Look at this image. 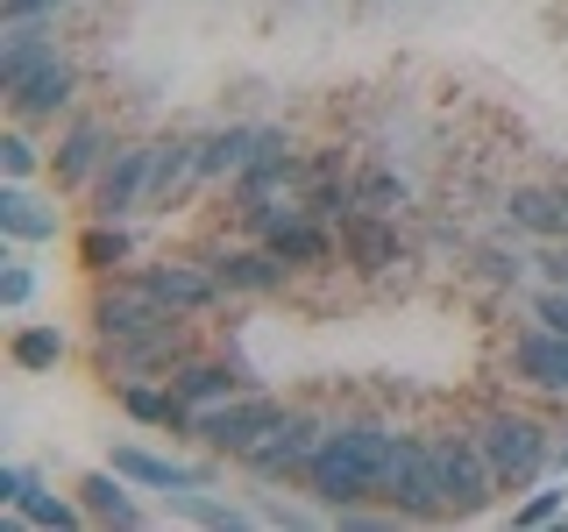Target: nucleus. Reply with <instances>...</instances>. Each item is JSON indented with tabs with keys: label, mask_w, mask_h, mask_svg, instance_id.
<instances>
[{
	"label": "nucleus",
	"mask_w": 568,
	"mask_h": 532,
	"mask_svg": "<svg viewBox=\"0 0 568 532\" xmlns=\"http://www.w3.org/2000/svg\"><path fill=\"white\" fill-rule=\"evenodd\" d=\"M114 469L129 475V483H156V490H200V483H213L206 469L164 461V454H150V448H114Z\"/></svg>",
	"instance_id": "21"
},
{
	"label": "nucleus",
	"mask_w": 568,
	"mask_h": 532,
	"mask_svg": "<svg viewBox=\"0 0 568 532\" xmlns=\"http://www.w3.org/2000/svg\"><path fill=\"white\" fill-rule=\"evenodd\" d=\"M185 177H200V142L164 135V142L150 150V206H171Z\"/></svg>",
	"instance_id": "18"
},
{
	"label": "nucleus",
	"mask_w": 568,
	"mask_h": 532,
	"mask_svg": "<svg viewBox=\"0 0 568 532\" xmlns=\"http://www.w3.org/2000/svg\"><path fill=\"white\" fill-rule=\"evenodd\" d=\"M384 454H390L384 426H334V433L313 448V461H306V483H313V497L327 511H348L355 497H377Z\"/></svg>",
	"instance_id": "1"
},
{
	"label": "nucleus",
	"mask_w": 568,
	"mask_h": 532,
	"mask_svg": "<svg viewBox=\"0 0 568 532\" xmlns=\"http://www.w3.org/2000/svg\"><path fill=\"white\" fill-rule=\"evenodd\" d=\"M561 200H568V185H561Z\"/></svg>",
	"instance_id": "38"
},
{
	"label": "nucleus",
	"mask_w": 568,
	"mask_h": 532,
	"mask_svg": "<svg viewBox=\"0 0 568 532\" xmlns=\"http://www.w3.org/2000/svg\"><path fill=\"white\" fill-rule=\"evenodd\" d=\"M71 93H79V71H71L64 58H50L43 71H36V79H22V85H14V93H8V106H14V121L29 129V121H58L64 106H71Z\"/></svg>",
	"instance_id": "10"
},
{
	"label": "nucleus",
	"mask_w": 568,
	"mask_h": 532,
	"mask_svg": "<svg viewBox=\"0 0 568 532\" xmlns=\"http://www.w3.org/2000/svg\"><path fill=\"white\" fill-rule=\"evenodd\" d=\"M171 390H178V405L206 412V405H221V398H242V377L227 362H178L171 369Z\"/></svg>",
	"instance_id": "19"
},
{
	"label": "nucleus",
	"mask_w": 568,
	"mask_h": 532,
	"mask_svg": "<svg viewBox=\"0 0 568 532\" xmlns=\"http://www.w3.org/2000/svg\"><path fill=\"white\" fill-rule=\"evenodd\" d=\"M8 355H14V369L43 377V369H58V362H64V334H58V327H14Z\"/></svg>",
	"instance_id": "24"
},
{
	"label": "nucleus",
	"mask_w": 568,
	"mask_h": 532,
	"mask_svg": "<svg viewBox=\"0 0 568 532\" xmlns=\"http://www.w3.org/2000/svg\"><path fill=\"white\" fill-rule=\"evenodd\" d=\"M532 263H540V277H547V284H568V235L547 248V256H532Z\"/></svg>",
	"instance_id": "35"
},
{
	"label": "nucleus",
	"mask_w": 568,
	"mask_h": 532,
	"mask_svg": "<svg viewBox=\"0 0 568 532\" xmlns=\"http://www.w3.org/2000/svg\"><path fill=\"white\" fill-rule=\"evenodd\" d=\"M64 0H0V14H8V29L14 22H43V14H58Z\"/></svg>",
	"instance_id": "33"
},
{
	"label": "nucleus",
	"mask_w": 568,
	"mask_h": 532,
	"mask_svg": "<svg viewBox=\"0 0 568 532\" xmlns=\"http://www.w3.org/2000/svg\"><path fill=\"white\" fill-rule=\"evenodd\" d=\"M532 319H540V327H555V334H568V284H547V291L532 298Z\"/></svg>",
	"instance_id": "30"
},
{
	"label": "nucleus",
	"mask_w": 568,
	"mask_h": 532,
	"mask_svg": "<svg viewBox=\"0 0 568 532\" xmlns=\"http://www.w3.org/2000/svg\"><path fill=\"white\" fill-rule=\"evenodd\" d=\"M434 461H440V490H448V519H484L490 497L505 490L476 433H440L434 440Z\"/></svg>",
	"instance_id": "4"
},
{
	"label": "nucleus",
	"mask_w": 568,
	"mask_h": 532,
	"mask_svg": "<svg viewBox=\"0 0 568 532\" xmlns=\"http://www.w3.org/2000/svg\"><path fill=\"white\" fill-rule=\"evenodd\" d=\"M284 270H292V263H284L277 248H227V256H213L221 291H277Z\"/></svg>",
	"instance_id": "13"
},
{
	"label": "nucleus",
	"mask_w": 568,
	"mask_h": 532,
	"mask_svg": "<svg viewBox=\"0 0 568 532\" xmlns=\"http://www.w3.org/2000/svg\"><path fill=\"white\" fill-rule=\"evenodd\" d=\"M129 483V475L114 469V461H106V469H93L79 483V504H85V519H100V525H142V511H135V497L121 490Z\"/></svg>",
	"instance_id": "17"
},
{
	"label": "nucleus",
	"mask_w": 568,
	"mask_h": 532,
	"mask_svg": "<svg viewBox=\"0 0 568 532\" xmlns=\"http://www.w3.org/2000/svg\"><path fill=\"white\" fill-rule=\"evenodd\" d=\"M277 412H284L277 398H221V405H206V412L192 419V433H200L213 454H248L277 426Z\"/></svg>",
	"instance_id": "5"
},
{
	"label": "nucleus",
	"mask_w": 568,
	"mask_h": 532,
	"mask_svg": "<svg viewBox=\"0 0 568 532\" xmlns=\"http://www.w3.org/2000/svg\"><path fill=\"white\" fill-rule=\"evenodd\" d=\"M50 58H58V50H50V35L36 29V22H14L8 43H0V93H14L22 79H36Z\"/></svg>",
	"instance_id": "20"
},
{
	"label": "nucleus",
	"mask_w": 568,
	"mask_h": 532,
	"mask_svg": "<svg viewBox=\"0 0 568 532\" xmlns=\"http://www.w3.org/2000/svg\"><path fill=\"white\" fill-rule=\"evenodd\" d=\"M505 221L526 227V235L561 242V235H568V200H561V185H519V192L505 200Z\"/></svg>",
	"instance_id": "14"
},
{
	"label": "nucleus",
	"mask_w": 568,
	"mask_h": 532,
	"mask_svg": "<svg viewBox=\"0 0 568 532\" xmlns=\"http://www.w3.org/2000/svg\"><path fill=\"white\" fill-rule=\"evenodd\" d=\"M342 248H348L355 270H390L398 263V227H390V213H348Z\"/></svg>",
	"instance_id": "12"
},
{
	"label": "nucleus",
	"mask_w": 568,
	"mask_h": 532,
	"mask_svg": "<svg viewBox=\"0 0 568 532\" xmlns=\"http://www.w3.org/2000/svg\"><path fill=\"white\" fill-rule=\"evenodd\" d=\"M320 440H327V426H320L313 412H277V426H271V433H263L242 461H248L256 475H292V469H306V461H313Z\"/></svg>",
	"instance_id": "7"
},
{
	"label": "nucleus",
	"mask_w": 568,
	"mask_h": 532,
	"mask_svg": "<svg viewBox=\"0 0 568 532\" xmlns=\"http://www.w3.org/2000/svg\"><path fill=\"white\" fill-rule=\"evenodd\" d=\"M106 121H71L64 142H58V185H85V177H100V164L114 150H106Z\"/></svg>",
	"instance_id": "15"
},
{
	"label": "nucleus",
	"mask_w": 568,
	"mask_h": 532,
	"mask_svg": "<svg viewBox=\"0 0 568 532\" xmlns=\"http://www.w3.org/2000/svg\"><path fill=\"white\" fill-rule=\"evenodd\" d=\"M29 291H36V277L22 263H8V270H0V306H29Z\"/></svg>",
	"instance_id": "32"
},
{
	"label": "nucleus",
	"mask_w": 568,
	"mask_h": 532,
	"mask_svg": "<svg viewBox=\"0 0 568 532\" xmlns=\"http://www.w3.org/2000/svg\"><path fill=\"white\" fill-rule=\"evenodd\" d=\"M484 270H490L497 284H505V277L519 284V270H526V256H505V248H490V256H484Z\"/></svg>",
	"instance_id": "36"
},
{
	"label": "nucleus",
	"mask_w": 568,
	"mask_h": 532,
	"mask_svg": "<svg viewBox=\"0 0 568 532\" xmlns=\"http://www.w3.org/2000/svg\"><path fill=\"white\" fill-rule=\"evenodd\" d=\"M377 497H390V511H405V519H448V490H440L434 440H405V433H390V454H384V483H377Z\"/></svg>",
	"instance_id": "2"
},
{
	"label": "nucleus",
	"mask_w": 568,
	"mask_h": 532,
	"mask_svg": "<svg viewBox=\"0 0 568 532\" xmlns=\"http://www.w3.org/2000/svg\"><path fill=\"white\" fill-rule=\"evenodd\" d=\"M476 440H484L490 469L505 490H526L540 483L547 469H555V440H547V426H532L526 412H490L484 426H476Z\"/></svg>",
	"instance_id": "3"
},
{
	"label": "nucleus",
	"mask_w": 568,
	"mask_h": 532,
	"mask_svg": "<svg viewBox=\"0 0 568 532\" xmlns=\"http://www.w3.org/2000/svg\"><path fill=\"white\" fill-rule=\"evenodd\" d=\"M561 504H568V490H540V497H526V504H519V525H547V519H561Z\"/></svg>",
	"instance_id": "31"
},
{
	"label": "nucleus",
	"mask_w": 568,
	"mask_h": 532,
	"mask_svg": "<svg viewBox=\"0 0 568 532\" xmlns=\"http://www.w3.org/2000/svg\"><path fill=\"white\" fill-rule=\"evenodd\" d=\"M555 469H561V475H568V440H555Z\"/></svg>",
	"instance_id": "37"
},
{
	"label": "nucleus",
	"mask_w": 568,
	"mask_h": 532,
	"mask_svg": "<svg viewBox=\"0 0 568 532\" xmlns=\"http://www.w3.org/2000/svg\"><path fill=\"white\" fill-rule=\"evenodd\" d=\"M14 519H22V525H50V532H71V525L85 519V504H71V497H50L43 483H29L22 504H14Z\"/></svg>",
	"instance_id": "25"
},
{
	"label": "nucleus",
	"mask_w": 568,
	"mask_h": 532,
	"mask_svg": "<svg viewBox=\"0 0 568 532\" xmlns=\"http://www.w3.org/2000/svg\"><path fill=\"white\" fill-rule=\"evenodd\" d=\"M0 171H8V177H29V171H36V142H29L22 129L0 135Z\"/></svg>",
	"instance_id": "29"
},
{
	"label": "nucleus",
	"mask_w": 568,
	"mask_h": 532,
	"mask_svg": "<svg viewBox=\"0 0 568 532\" xmlns=\"http://www.w3.org/2000/svg\"><path fill=\"white\" fill-rule=\"evenodd\" d=\"M121 405H129V419H142V426H192L200 419L192 405H178V390H156V383H121Z\"/></svg>",
	"instance_id": "23"
},
{
	"label": "nucleus",
	"mask_w": 568,
	"mask_h": 532,
	"mask_svg": "<svg viewBox=\"0 0 568 532\" xmlns=\"http://www.w3.org/2000/svg\"><path fill=\"white\" fill-rule=\"evenodd\" d=\"M142 284H150V298L164 313H206L213 298H221V277H213V270H192V263H150Z\"/></svg>",
	"instance_id": "9"
},
{
	"label": "nucleus",
	"mask_w": 568,
	"mask_h": 532,
	"mask_svg": "<svg viewBox=\"0 0 568 532\" xmlns=\"http://www.w3.org/2000/svg\"><path fill=\"white\" fill-rule=\"evenodd\" d=\"M171 504L185 511L192 525H213V532H235V525L256 519V511H242V504H221V497H206V483H200V490H171Z\"/></svg>",
	"instance_id": "26"
},
{
	"label": "nucleus",
	"mask_w": 568,
	"mask_h": 532,
	"mask_svg": "<svg viewBox=\"0 0 568 532\" xmlns=\"http://www.w3.org/2000/svg\"><path fill=\"white\" fill-rule=\"evenodd\" d=\"M29 483H36V475H29V469H14V461H8V469H0V504L14 511V504H22V490H29Z\"/></svg>",
	"instance_id": "34"
},
{
	"label": "nucleus",
	"mask_w": 568,
	"mask_h": 532,
	"mask_svg": "<svg viewBox=\"0 0 568 532\" xmlns=\"http://www.w3.org/2000/svg\"><path fill=\"white\" fill-rule=\"evenodd\" d=\"M164 319H171V313L150 298V284H121V291H100V298H93V327H100L106 348L142 341V334H156Z\"/></svg>",
	"instance_id": "8"
},
{
	"label": "nucleus",
	"mask_w": 568,
	"mask_h": 532,
	"mask_svg": "<svg viewBox=\"0 0 568 532\" xmlns=\"http://www.w3.org/2000/svg\"><path fill=\"white\" fill-rule=\"evenodd\" d=\"M79 263L85 270H121L129 263V235H121V221H93L79 235Z\"/></svg>",
	"instance_id": "27"
},
{
	"label": "nucleus",
	"mask_w": 568,
	"mask_h": 532,
	"mask_svg": "<svg viewBox=\"0 0 568 532\" xmlns=\"http://www.w3.org/2000/svg\"><path fill=\"white\" fill-rule=\"evenodd\" d=\"M271 142H284V135H277V129H221V135H206V142H200V177L242 171L248 156H263Z\"/></svg>",
	"instance_id": "16"
},
{
	"label": "nucleus",
	"mask_w": 568,
	"mask_h": 532,
	"mask_svg": "<svg viewBox=\"0 0 568 532\" xmlns=\"http://www.w3.org/2000/svg\"><path fill=\"white\" fill-rule=\"evenodd\" d=\"M150 150H156V142H142V150H114L100 164L93 221H129L135 206H150Z\"/></svg>",
	"instance_id": "6"
},
{
	"label": "nucleus",
	"mask_w": 568,
	"mask_h": 532,
	"mask_svg": "<svg viewBox=\"0 0 568 532\" xmlns=\"http://www.w3.org/2000/svg\"><path fill=\"white\" fill-rule=\"evenodd\" d=\"M511 369H519L526 383L561 390V398H568V334H555V327L519 334V348H511Z\"/></svg>",
	"instance_id": "11"
},
{
	"label": "nucleus",
	"mask_w": 568,
	"mask_h": 532,
	"mask_svg": "<svg viewBox=\"0 0 568 532\" xmlns=\"http://www.w3.org/2000/svg\"><path fill=\"white\" fill-rule=\"evenodd\" d=\"M0 235L50 242V235H58V206H36L29 192H22V177H8V185H0Z\"/></svg>",
	"instance_id": "22"
},
{
	"label": "nucleus",
	"mask_w": 568,
	"mask_h": 532,
	"mask_svg": "<svg viewBox=\"0 0 568 532\" xmlns=\"http://www.w3.org/2000/svg\"><path fill=\"white\" fill-rule=\"evenodd\" d=\"M348 192H355V213H398L405 206V177H390V171H363Z\"/></svg>",
	"instance_id": "28"
}]
</instances>
